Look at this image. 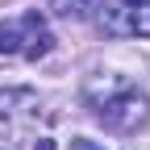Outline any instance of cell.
<instances>
[{"instance_id": "obj_5", "label": "cell", "mask_w": 150, "mask_h": 150, "mask_svg": "<svg viewBox=\"0 0 150 150\" xmlns=\"http://www.w3.org/2000/svg\"><path fill=\"white\" fill-rule=\"evenodd\" d=\"M71 150H104V146H100V142H88V138H75Z\"/></svg>"}, {"instance_id": "obj_6", "label": "cell", "mask_w": 150, "mask_h": 150, "mask_svg": "<svg viewBox=\"0 0 150 150\" xmlns=\"http://www.w3.org/2000/svg\"><path fill=\"white\" fill-rule=\"evenodd\" d=\"M33 150H54V146H50V142H38V146H33Z\"/></svg>"}, {"instance_id": "obj_2", "label": "cell", "mask_w": 150, "mask_h": 150, "mask_svg": "<svg viewBox=\"0 0 150 150\" xmlns=\"http://www.w3.org/2000/svg\"><path fill=\"white\" fill-rule=\"evenodd\" d=\"M112 33H134V38H150V0H121L112 17L104 21Z\"/></svg>"}, {"instance_id": "obj_3", "label": "cell", "mask_w": 150, "mask_h": 150, "mask_svg": "<svg viewBox=\"0 0 150 150\" xmlns=\"http://www.w3.org/2000/svg\"><path fill=\"white\" fill-rule=\"evenodd\" d=\"M42 13H25L21 21H0V54H17V50H25V42L42 29Z\"/></svg>"}, {"instance_id": "obj_1", "label": "cell", "mask_w": 150, "mask_h": 150, "mask_svg": "<svg viewBox=\"0 0 150 150\" xmlns=\"http://www.w3.org/2000/svg\"><path fill=\"white\" fill-rule=\"evenodd\" d=\"M92 108H96V121L108 125L112 134H134V129H142L150 121V96L138 92V88H125V83H117Z\"/></svg>"}, {"instance_id": "obj_4", "label": "cell", "mask_w": 150, "mask_h": 150, "mask_svg": "<svg viewBox=\"0 0 150 150\" xmlns=\"http://www.w3.org/2000/svg\"><path fill=\"white\" fill-rule=\"evenodd\" d=\"M100 4L104 0H50V13L67 17V21H88V17H96Z\"/></svg>"}]
</instances>
